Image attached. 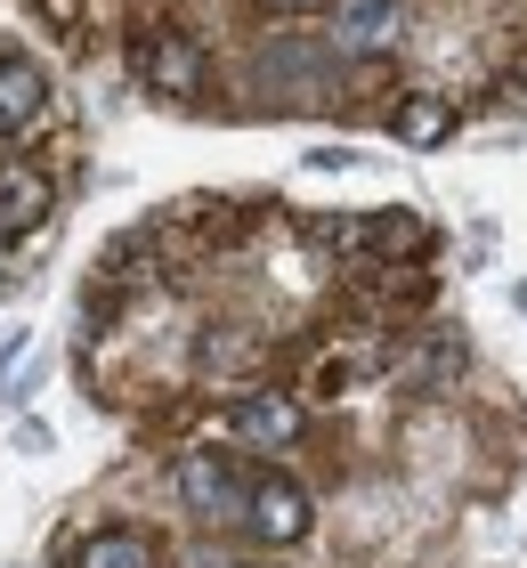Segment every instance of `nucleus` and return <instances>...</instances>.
<instances>
[{"mask_svg": "<svg viewBox=\"0 0 527 568\" xmlns=\"http://www.w3.org/2000/svg\"><path fill=\"white\" fill-rule=\"evenodd\" d=\"M49 220V179L24 163H0V236H33Z\"/></svg>", "mask_w": 527, "mask_h": 568, "instance_id": "obj_8", "label": "nucleus"}, {"mask_svg": "<svg viewBox=\"0 0 527 568\" xmlns=\"http://www.w3.org/2000/svg\"><path fill=\"white\" fill-rule=\"evenodd\" d=\"M446 131H455V106H446L438 90H422V98H406V106H398V139H406V146H438Z\"/></svg>", "mask_w": 527, "mask_h": 568, "instance_id": "obj_10", "label": "nucleus"}, {"mask_svg": "<svg viewBox=\"0 0 527 568\" xmlns=\"http://www.w3.org/2000/svg\"><path fill=\"white\" fill-rule=\"evenodd\" d=\"M227 430L244 438L252 455H284V447H301L308 415H301V398H284V390H252V398L227 415Z\"/></svg>", "mask_w": 527, "mask_h": 568, "instance_id": "obj_5", "label": "nucleus"}, {"mask_svg": "<svg viewBox=\"0 0 527 568\" xmlns=\"http://www.w3.org/2000/svg\"><path fill=\"white\" fill-rule=\"evenodd\" d=\"M24 342H17V333H0V374H9V357H17Z\"/></svg>", "mask_w": 527, "mask_h": 568, "instance_id": "obj_11", "label": "nucleus"}, {"mask_svg": "<svg viewBox=\"0 0 527 568\" xmlns=\"http://www.w3.org/2000/svg\"><path fill=\"white\" fill-rule=\"evenodd\" d=\"M333 244H357V252H374V261H422V252H430V227L414 212H374L357 227H333Z\"/></svg>", "mask_w": 527, "mask_h": 568, "instance_id": "obj_6", "label": "nucleus"}, {"mask_svg": "<svg viewBox=\"0 0 527 568\" xmlns=\"http://www.w3.org/2000/svg\"><path fill=\"white\" fill-rule=\"evenodd\" d=\"M73 568H163V552H154V536L139 528H98L82 552H73Z\"/></svg>", "mask_w": 527, "mask_h": 568, "instance_id": "obj_9", "label": "nucleus"}, {"mask_svg": "<svg viewBox=\"0 0 527 568\" xmlns=\"http://www.w3.org/2000/svg\"><path fill=\"white\" fill-rule=\"evenodd\" d=\"M504 98H511V106H527V73H519V82H511V90H504Z\"/></svg>", "mask_w": 527, "mask_h": 568, "instance_id": "obj_12", "label": "nucleus"}, {"mask_svg": "<svg viewBox=\"0 0 527 568\" xmlns=\"http://www.w3.org/2000/svg\"><path fill=\"white\" fill-rule=\"evenodd\" d=\"M325 33H333L341 58H389L398 33H406V9H398V0H333Z\"/></svg>", "mask_w": 527, "mask_h": 568, "instance_id": "obj_4", "label": "nucleus"}, {"mask_svg": "<svg viewBox=\"0 0 527 568\" xmlns=\"http://www.w3.org/2000/svg\"><path fill=\"white\" fill-rule=\"evenodd\" d=\"M130 73H139L146 90H163V98H195L203 90V49L179 33V24H146V33L130 41Z\"/></svg>", "mask_w": 527, "mask_h": 568, "instance_id": "obj_2", "label": "nucleus"}, {"mask_svg": "<svg viewBox=\"0 0 527 568\" xmlns=\"http://www.w3.org/2000/svg\"><path fill=\"white\" fill-rule=\"evenodd\" d=\"M41 106H49V73L33 58H0V139L33 131Z\"/></svg>", "mask_w": 527, "mask_h": 568, "instance_id": "obj_7", "label": "nucleus"}, {"mask_svg": "<svg viewBox=\"0 0 527 568\" xmlns=\"http://www.w3.org/2000/svg\"><path fill=\"white\" fill-rule=\"evenodd\" d=\"M268 9H316V0H268Z\"/></svg>", "mask_w": 527, "mask_h": 568, "instance_id": "obj_13", "label": "nucleus"}, {"mask_svg": "<svg viewBox=\"0 0 527 568\" xmlns=\"http://www.w3.org/2000/svg\"><path fill=\"white\" fill-rule=\"evenodd\" d=\"M235 568H252V560H235Z\"/></svg>", "mask_w": 527, "mask_h": 568, "instance_id": "obj_14", "label": "nucleus"}, {"mask_svg": "<svg viewBox=\"0 0 527 568\" xmlns=\"http://www.w3.org/2000/svg\"><path fill=\"white\" fill-rule=\"evenodd\" d=\"M244 479L252 471H235L220 455H188L179 463V504H188L203 528H244Z\"/></svg>", "mask_w": 527, "mask_h": 568, "instance_id": "obj_3", "label": "nucleus"}, {"mask_svg": "<svg viewBox=\"0 0 527 568\" xmlns=\"http://www.w3.org/2000/svg\"><path fill=\"white\" fill-rule=\"evenodd\" d=\"M308 520H316V504H308V487L293 479V471H252L244 479V536L260 552H284V545H301L308 536Z\"/></svg>", "mask_w": 527, "mask_h": 568, "instance_id": "obj_1", "label": "nucleus"}]
</instances>
